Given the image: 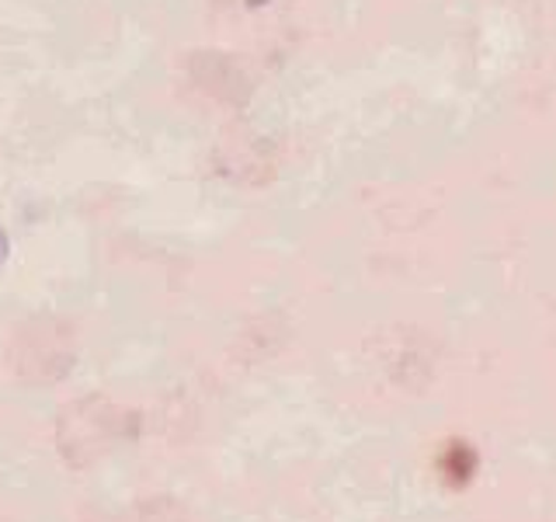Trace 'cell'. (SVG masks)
I'll use <instances>...</instances> for the list:
<instances>
[{
  "mask_svg": "<svg viewBox=\"0 0 556 522\" xmlns=\"http://www.w3.org/2000/svg\"><path fill=\"white\" fill-rule=\"evenodd\" d=\"M139 425L143 418L139 411L118 408L115 400L91 394L66 405L56 418V446L66 467L87 470L94 467L104 452H112L122 443L139 439Z\"/></svg>",
  "mask_w": 556,
  "mask_h": 522,
  "instance_id": "obj_1",
  "label": "cell"
},
{
  "mask_svg": "<svg viewBox=\"0 0 556 522\" xmlns=\"http://www.w3.org/2000/svg\"><path fill=\"white\" fill-rule=\"evenodd\" d=\"M77 345L74 327L56 318H35L22 327H14V338L8 345V362L17 380L42 387V383H56L74 370Z\"/></svg>",
  "mask_w": 556,
  "mask_h": 522,
  "instance_id": "obj_2",
  "label": "cell"
},
{
  "mask_svg": "<svg viewBox=\"0 0 556 522\" xmlns=\"http://www.w3.org/2000/svg\"><path fill=\"white\" fill-rule=\"evenodd\" d=\"M126 522H188V515L181 512L178 501H170V498H150L143 505H136V509L126 515Z\"/></svg>",
  "mask_w": 556,
  "mask_h": 522,
  "instance_id": "obj_3",
  "label": "cell"
},
{
  "mask_svg": "<svg viewBox=\"0 0 556 522\" xmlns=\"http://www.w3.org/2000/svg\"><path fill=\"white\" fill-rule=\"evenodd\" d=\"M8 258V237H4V231H0V261Z\"/></svg>",
  "mask_w": 556,
  "mask_h": 522,
  "instance_id": "obj_4",
  "label": "cell"
}]
</instances>
